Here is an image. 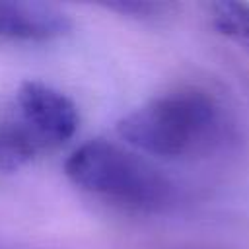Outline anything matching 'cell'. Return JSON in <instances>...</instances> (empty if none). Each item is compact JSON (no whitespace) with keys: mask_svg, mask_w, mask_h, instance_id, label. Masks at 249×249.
I'll use <instances>...</instances> for the list:
<instances>
[{"mask_svg":"<svg viewBox=\"0 0 249 249\" xmlns=\"http://www.w3.org/2000/svg\"><path fill=\"white\" fill-rule=\"evenodd\" d=\"M12 113L37 136L47 152L66 144L80 126L76 103L60 89L39 80L19 84Z\"/></svg>","mask_w":249,"mask_h":249,"instance_id":"cell-3","label":"cell"},{"mask_svg":"<svg viewBox=\"0 0 249 249\" xmlns=\"http://www.w3.org/2000/svg\"><path fill=\"white\" fill-rule=\"evenodd\" d=\"M210 14V23L212 27L249 53V4L247 2H237V0H220L212 2L208 6Z\"/></svg>","mask_w":249,"mask_h":249,"instance_id":"cell-6","label":"cell"},{"mask_svg":"<svg viewBox=\"0 0 249 249\" xmlns=\"http://www.w3.org/2000/svg\"><path fill=\"white\" fill-rule=\"evenodd\" d=\"M43 154L49 152L14 113L0 119V171H19Z\"/></svg>","mask_w":249,"mask_h":249,"instance_id":"cell-5","label":"cell"},{"mask_svg":"<svg viewBox=\"0 0 249 249\" xmlns=\"http://www.w3.org/2000/svg\"><path fill=\"white\" fill-rule=\"evenodd\" d=\"M105 8L117 10L121 14H130L134 18H152V16H158L160 12H163L167 8V4H160V2H113V4H107Z\"/></svg>","mask_w":249,"mask_h":249,"instance_id":"cell-7","label":"cell"},{"mask_svg":"<svg viewBox=\"0 0 249 249\" xmlns=\"http://www.w3.org/2000/svg\"><path fill=\"white\" fill-rule=\"evenodd\" d=\"M72 21L49 4L0 0V41L49 43L70 33Z\"/></svg>","mask_w":249,"mask_h":249,"instance_id":"cell-4","label":"cell"},{"mask_svg":"<svg viewBox=\"0 0 249 249\" xmlns=\"http://www.w3.org/2000/svg\"><path fill=\"white\" fill-rule=\"evenodd\" d=\"M115 130L132 150L161 160L208 158L235 140L228 107L198 86L154 95L121 117Z\"/></svg>","mask_w":249,"mask_h":249,"instance_id":"cell-1","label":"cell"},{"mask_svg":"<svg viewBox=\"0 0 249 249\" xmlns=\"http://www.w3.org/2000/svg\"><path fill=\"white\" fill-rule=\"evenodd\" d=\"M64 175L91 198L130 214H160L177 200L175 183L144 154L93 138L64 161Z\"/></svg>","mask_w":249,"mask_h":249,"instance_id":"cell-2","label":"cell"}]
</instances>
